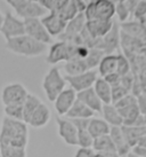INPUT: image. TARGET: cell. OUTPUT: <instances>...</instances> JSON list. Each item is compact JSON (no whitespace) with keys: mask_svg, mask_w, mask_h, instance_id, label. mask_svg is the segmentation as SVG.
Returning a JSON list of instances; mask_svg holds the SVG:
<instances>
[{"mask_svg":"<svg viewBox=\"0 0 146 157\" xmlns=\"http://www.w3.org/2000/svg\"><path fill=\"white\" fill-rule=\"evenodd\" d=\"M5 116L16 121H23V105H5Z\"/></svg>","mask_w":146,"mask_h":157,"instance_id":"e575fe53","label":"cell"},{"mask_svg":"<svg viewBox=\"0 0 146 157\" xmlns=\"http://www.w3.org/2000/svg\"><path fill=\"white\" fill-rule=\"evenodd\" d=\"M85 1H86V0H85Z\"/></svg>","mask_w":146,"mask_h":157,"instance_id":"11a10c76","label":"cell"},{"mask_svg":"<svg viewBox=\"0 0 146 157\" xmlns=\"http://www.w3.org/2000/svg\"><path fill=\"white\" fill-rule=\"evenodd\" d=\"M116 62H118V56L115 54H106L104 55L103 59L100 60L98 64V72L100 77H105L110 74L116 72Z\"/></svg>","mask_w":146,"mask_h":157,"instance_id":"4316f807","label":"cell"},{"mask_svg":"<svg viewBox=\"0 0 146 157\" xmlns=\"http://www.w3.org/2000/svg\"><path fill=\"white\" fill-rule=\"evenodd\" d=\"M110 130H111V126L104 121L103 118L93 117L89 122V125H88V132L90 133V135L94 139L110 134Z\"/></svg>","mask_w":146,"mask_h":157,"instance_id":"484cf974","label":"cell"},{"mask_svg":"<svg viewBox=\"0 0 146 157\" xmlns=\"http://www.w3.org/2000/svg\"><path fill=\"white\" fill-rule=\"evenodd\" d=\"M122 128V133L125 136L127 144L133 148L138 144L139 139L144 135V126H121Z\"/></svg>","mask_w":146,"mask_h":157,"instance_id":"f1b7e54d","label":"cell"},{"mask_svg":"<svg viewBox=\"0 0 146 157\" xmlns=\"http://www.w3.org/2000/svg\"><path fill=\"white\" fill-rule=\"evenodd\" d=\"M133 17L136 18V21H142L143 18L146 16V1L141 0L137 4V6L135 7L133 12Z\"/></svg>","mask_w":146,"mask_h":157,"instance_id":"74e56055","label":"cell"},{"mask_svg":"<svg viewBox=\"0 0 146 157\" xmlns=\"http://www.w3.org/2000/svg\"><path fill=\"white\" fill-rule=\"evenodd\" d=\"M131 151L135 153L138 156L146 157V148H143V147H139V146H135L131 148Z\"/></svg>","mask_w":146,"mask_h":157,"instance_id":"ee69618b","label":"cell"},{"mask_svg":"<svg viewBox=\"0 0 146 157\" xmlns=\"http://www.w3.org/2000/svg\"><path fill=\"white\" fill-rule=\"evenodd\" d=\"M120 30L126 35L137 39L142 44H146V25L141 21L121 23Z\"/></svg>","mask_w":146,"mask_h":157,"instance_id":"ac0fdd59","label":"cell"},{"mask_svg":"<svg viewBox=\"0 0 146 157\" xmlns=\"http://www.w3.org/2000/svg\"><path fill=\"white\" fill-rule=\"evenodd\" d=\"M115 15V4L112 0H90L87 2L85 16L87 21H112Z\"/></svg>","mask_w":146,"mask_h":157,"instance_id":"277c9868","label":"cell"},{"mask_svg":"<svg viewBox=\"0 0 146 157\" xmlns=\"http://www.w3.org/2000/svg\"><path fill=\"white\" fill-rule=\"evenodd\" d=\"M64 70L66 72V76H77V75L86 72L89 69H88L85 60H82V59H72L70 61L65 62Z\"/></svg>","mask_w":146,"mask_h":157,"instance_id":"f546056e","label":"cell"},{"mask_svg":"<svg viewBox=\"0 0 146 157\" xmlns=\"http://www.w3.org/2000/svg\"><path fill=\"white\" fill-rule=\"evenodd\" d=\"M136 146H139V147H143V148H146V135H143L142 138L139 139L138 144Z\"/></svg>","mask_w":146,"mask_h":157,"instance_id":"7dc6e473","label":"cell"},{"mask_svg":"<svg viewBox=\"0 0 146 157\" xmlns=\"http://www.w3.org/2000/svg\"><path fill=\"white\" fill-rule=\"evenodd\" d=\"M50 117H52V113H50V110L48 108V105H46L45 103H41L37 108L35 113L32 115L30 122H29V125H31L35 128L43 127L49 123Z\"/></svg>","mask_w":146,"mask_h":157,"instance_id":"7402d4cb","label":"cell"},{"mask_svg":"<svg viewBox=\"0 0 146 157\" xmlns=\"http://www.w3.org/2000/svg\"><path fill=\"white\" fill-rule=\"evenodd\" d=\"M16 15L22 20L27 18H39L45 16L47 14V9L43 8L41 5L35 0H26L21 6H18L16 9H14Z\"/></svg>","mask_w":146,"mask_h":157,"instance_id":"7c38bea8","label":"cell"},{"mask_svg":"<svg viewBox=\"0 0 146 157\" xmlns=\"http://www.w3.org/2000/svg\"><path fill=\"white\" fill-rule=\"evenodd\" d=\"M97 74L98 72L96 70H88L86 72L77 75V76H64V78L66 83L70 85V87L79 93L94 86L96 79L98 78Z\"/></svg>","mask_w":146,"mask_h":157,"instance_id":"9c48e42d","label":"cell"},{"mask_svg":"<svg viewBox=\"0 0 146 157\" xmlns=\"http://www.w3.org/2000/svg\"><path fill=\"white\" fill-rule=\"evenodd\" d=\"M0 33L4 36L6 41L25 35L24 20L15 16L10 12H6L4 15V22H2L1 29H0Z\"/></svg>","mask_w":146,"mask_h":157,"instance_id":"8992f818","label":"cell"},{"mask_svg":"<svg viewBox=\"0 0 146 157\" xmlns=\"http://www.w3.org/2000/svg\"><path fill=\"white\" fill-rule=\"evenodd\" d=\"M120 26L116 22L113 23L112 29L108 31V33L104 36L103 38H99L97 39L96 43V47L100 51H103L106 54H113L114 51H116L119 48L120 45Z\"/></svg>","mask_w":146,"mask_h":157,"instance_id":"30bf717a","label":"cell"},{"mask_svg":"<svg viewBox=\"0 0 146 157\" xmlns=\"http://www.w3.org/2000/svg\"><path fill=\"white\" fill-rule=\"evenodd\" d=\"M5 1H6L13 9H16L18 6H21L23 2H25L26 0H5Z\"/></svg>","mask_w":146,"mask_h":157,"instance_id":"f6af8a7d","label":"cell"},{"mask_svg":"<svg viewBox=\"0 0 146 157\" xmlns=\"http://www.w3.org/2000/svg\"><path fill=\"white\" fill-rule=\"evenodd\" d=\"M103 78L106 80V83H108L111 87H114V86H118V85L121 84V76L119 74H116V72L108 75V76H105Z\"/></svg>","mask_w":146,"mask_h":157,"instance_id":"f35d334b","label":"cell"},{"mask_svg":"<svg viewBox=\"0 0 146 157\" xmlns=\"http://www.w3.org/2000/svg\"><path fill=\"white\" fill-rule=\"evenodd\" d=\"M118 56V62H116V74H119L121 77H123L126 75L131 72V64L129 59L126 56L125 54L119 53L116 54Z\"/></svg>","mask_w":146,"mask_h":157,"instance_id":"d6a6232c","label":"cell"},{"mask_svg":"<svg viewBox=\"0 0 146 157\" xmlns=\"http://www.w3.org/2000/svg\"><path fill=\"white\" fill-rule=\"evenodd\" d=\"M104 157H121L116 150H112V151H108V153H104L102 154Z\"/></svg>","mask_w":146,"mask_h":157,"instance_id":"bcb514c9","label":"cell"},{"mask_svg":"<svg viewBox=\"0 0 146 157\" xmlns=\"http://www.w3.org/2000/svg\"><path fill=\"white\" fill-rule=\"evenodd\" d=\"M95 157H104L102 154H98V153H96V155H95Z\"/></svg>","mask_w":146,"mask_h":157,"instance_id":"f907efd6","label":"cell"},{"mask_svg":"<svg viewBox=\"0 0 146 157\" xmlns=\"http://www.w3.org/2000/svg\"><path fill=\"white\" fill-rule=\"evenodd\" d=\"M77 100L82 102L83 105H86L89 109H91L95 113H102V108H103V102L100 101L97 94L95 93L94 88L90 87L88 90L81 91L77 93Z\"/></svg>","mask_w":146,"mask_h":157,"instance_id":"e0dca14e","label":"cell"},{"mask_svg":"<svg viewBox=\"0 0 146 157\" xmlns=\"http://www.w3.org/2000/svg\"><path fill=\"white\" fill-rule=\"evenodd\" d=\"M137 98V105L138 109H139V113L141 115L145 116L146 115V94H139V95H136Z\"/></svg>","mask_w":146,"mask_h":157,"instance_id":"60d3db41","label":"cell"},{"mask_svg":"<svg viewBox=\"0 0 146 157\" xmlns=\"http://www.w3.org/2000/svg\"><path fill=\"white\" fill-rule=\"evenodd\" d=\"M0 157H1V150H0Z\"/></svg>","mask_w":146,"mask_h":157,"instance_id":"db71d44e","label":"cell"},{"mask_svg":"<svg viewBox=\"0 0 146 157\" xmlns=\"http://www.w3.org/2000/svg\"><path fill=\"white\" fill-rule=\"evenodd\" d=\"M2 22H4V15L0 12V29H1V25H2Z\"/></svg>","mask_w":146,"mask_h":157,"instance_id":"681fc988","label":"cell"},{"mask_svg":"<svg viewBox=\"0 0 146 157\" xmlns=\"http://www.w3.org/2000/svg\"><path fill=\"white\" fill-rule=\"evenodd\" d=\"M127 157H142V156H138V155H136L135 153H133V151H130V153L127 155Z\"/></svg>","mask_w":146,"mask_h":157,"instance_id":"c3c4849f","label":"cell"},{"mask_svg":"<svg viewBox=\"0 0 146 157\" xmlns=\"http://www.w3.org/2000/svg\"><path fill=\"white\" fill-rule=\"evenodd\" d=\"M37 1L42 6L43 8L47 9L48 12H53L56 0H37Z\"/></svg>","mask_w":146,"mask_h":157,"instance_id":"7bdbcfd3","label":"cell"},{"mask_svg":"<svg viewBox=\"0 0 146 157\" xmlns=\"http://www.w3.org/2000/svg\"><path fill=\"white\" fill-rule=\"evenodd\" d=\"M144 121H145V126H146V115L144 116Z\"/></svg>","mask_w":146,"mask_h":157,"instance_id":"f5cc1de1","label":"cell"},{"mask_svg":"<svg viewBox=\"0 0 146 157\" xmlns=\"http://www.w3.org/2000/svg\"><path fill=\"white\" fill-rule=\"evenodd\" d=\"M29 95L25 86L21 83H12L1 90V101L4 105H23Z\"/></svg>","mask_w":146,"mask_h":157,"instance_id":"52a82bcc","label":"cell"},{"mask_svg":"<svg viewBox=\"0 0 146 157\" xmlns=\"http://www.w3.org/2000/svg\"><path fill=\"white\" fill-rule=\"evenodd\" d=\"M77 101V92L73 88H65L54 101V107L58 116H65Z\"/></svg>","mask_w":146,"mask_h":157,"instance_id":"9a60e30c","label":"cell"},{"mask_svg":"<svg viewBox=\"0 0 146 157\" xmlns=\"http://www.w3.org/2000/svg\"><path fill=\"white\" fill-rule=\"evenodd\" d=\"M96 153L93 148H79L74 157H95Z\"/></svg>","mask_w":146,"mask_h":157,"instance_id":"b9f144b4","label":"cell"},{"mask_svg":"<svg viewBox=\"0 0 146 157\" xmlns=\"http://www.w3.org/2000/svg\"><path fill=\"white\" fill-rule=\"evenodd\" d=\"M86 16L85 13L78 14L75 17L69 21L66 24L64 32L58 37L60 41H65V43H71L77 36H79L82 32V30L86 28Z\"/></svg>","mask_w":146,"mask_h":157,"instance_id":"8fae6325","label":"cell"},{"mask_svg":"<svg viewBox=\"0 0 146 157\" xmlns=\"http://www.w3.org/2000/svg\"><path fill=\"white\" fill-rule=\"evenodd\" d=\"M141 22L144 23V24H145V25H146V16H145V17H144V18H143V20H142V21H141Z\"/></svg>","mask_w":146,"mask_h":157,"instance_id":"816d5d0a","label":"cell"},{"mask_svg":"<svg viewBox=\"0 0 146 157\" xmlns=\"http://www.w3.org/2000/svg\"><path fill=\"white\" fill-rule=\"evenodd\" d=\"M29 142L27 124L5 116L0 128V148L26 149Z\"/></svg>","mask_w":146,"mask_h":157,"instance_id":"6da1fadb","label":"cell"},{"mask_svg":"<svg viewBox=\"0 0 146 157\" xmlns=\"http://www.w3.org/2000/svg\"><path fill=\"white\" fill-rule=\"evenodd\" d=\"M121 85L130 93L131 88L133 87V75H131V72L123 76V77H121Z\"/></svg>","mask_w":146,"mask_h":157,"instance_id":"ab89813d","label":"cell"},{"mask_svg":"<svg viewBox=\"0 0 146 157\" xmlns=\"http://www.w3.org/2000/svg\"><path fill=\"white\" fill-rule=\"evenodd\" d=\"M115 14L118 15V17H119V21L122 23L127 22L128 17L131 15L129 8L127 7V5L123 1L122 2H116L115 4Z\"/></svg>","mask_w":146,"mask_h":157,"instance_id":"d590c367","label":"cell"},{"mask_svg":"<svg viewBox=\"0 0 146 157\" xmlns=\"http://www.w3.org/2000/svg\"><path fill=\"white\" fill-rule=\"evenodd\" d=\"M94 115L95 113L93 110L89 109L86 105H83L79 100H77L71 107V109L68 111V113L65 115V118H68V119H85V118H93Z\"/></svg>","mask_w":146,"mask_h":157,"instance_id":"cb8c5ba5","label":"cell"},{"mask_svg":"<svg viewBox=\"0 0 146 157\" xmlns=\"http://www.w3.org/2000/svg\"><path fill=\"white\" fill-rule=\"evenodd\" d=\"M129 92L126 90L122 85H118V86H114L112 87V103L114 105L118 101H120L121 99H123L126 95H128Z\"/></svg>","mask_w":146,"mask_h":157,"instance_id":"8d00e7d4","label":"cell"},{"mask_svg":"<svg viewBox=\"0 0 146 157\" xmlns=\"http://www.w3.org/2000/svg\"><path fill=\"white\" fill-rule=\"evenodd\" d=\"M62 61H69V43L58 40L52 44L48 51L46 62L50 66H55Z\"/></svg>","mask_w":146,"mask_h":157,"instance_id":"2e32d148","label":"cell"},{"mask_svg":"<svg viewBox=\"0 0 146 157\" xmlns=\"http://www.w3.org/2000/svg\"><path fill=\"white\" fill-rule=\"evenodd\" d=\"M113 23H114L113 20L112 21H103V20L87 21L86 30L94 39H99V38H103L106 33H108V31L113 26Z\"/></svg>","mask_w":146,"mask_h":157,"instance_id":"d6986e66","label":"cell"},{"mask_svg":"<svg viewBox=\"0 0 146 157\" xmlns=\"http://www.w3.org/2000/svg\"><path fill=\"white\" fill-rule=\"evenodd\" d=\"M41 103H42V102H41V100L39 99L38 96H35V95H33V94H30V93H29L26 100L24 101V103H23V122L26 123V124H29L31 117H32V115L35 113L37 108H38Z\"/></svg>","mask_w":146,"mask_h":157,"instance_id":"83f0119b","label":"cell"},{"mask_svg":"<svg viewBox=\"0 0 146 157\" xmlns=\"http://www.w3.org/2000/svg\"><path fill=\"white\" fill-rule=\"evenodd\" d=\"M58 125V134L69 146H78V130L70 119L65 117L57 116L56 117Z\"/></svg>","mask_w":146,"mask_h":157,"instance_id":"4fadbf2b","label":"cell"},{"mask_svg":"<svg viewBox=\"0 0 146 157\" xmlns=\"http://www.w3.org/2000/svg\"><path fill=\"white\" fill-rule=\"evenodd\" d=\"M108 135H110V138L113 141L118 154L121 157H127V155L131 151V147L127 144L125 136H123V133H122V128L121 127L112 126Z\"/></svg>","mask_w":146,"mask_h":157,"instance_id":"44dd1931","label":"cell"},{"mask_svg":"<svg viewBox=\"0 0 146 157\" xmlns=\"http://www.w3.org/2000/svg\"><path fill=\"white\" fill-rule=\"evenodd\" d=\"M24 25H25V35H27L29 37L45 45L53 43V37L48 33L40 18L24 20Z\"/></svg>","mask_w":146,"mask_h":157,"instance_id":"ba28073f","label":"cell"},{"mask_svg":"<svg viewBox=\"0 0 146 157\" xmlns=\"http://www.w3.org/2000/svg\"><path fill=\"white\" fill-rule=\"evenodd\" d=\"M41 22L52 37H60L64 32L66 24H68L66 21L60 17V14L55 12H49L48 14H46L41 18Z\"/></svg>","mask_w":146,"mask_h":157,"instance_id":"5bb4252c","label":"cell"},{"mask_svg":"<svg viewBox=\"0 0 146 157\" xmlns=\"http://www.w3.org/2000/svg\"><path fill=\"white\" fill-rule=\"evenodd\" d=\"M6 48L9 52L14 53L20 56L25 57H37L46 53L47 45L39 43L35 39L29 37L27 35H23L13 39L6 41Z\"/></svg>","mask_w":146,"mask_h":157,"instance_id":"7a4b0ae2","label":"cell"},{"mask_svg":"<svg viewBox=\"0 0 146 157\" xmlns=\"http://www.w3.org/2000/svg\"><path fill=\"white\" fill-rule=\"evenodd\" d=\"M94 138L88 132V128H78V146L80 148H91Z\"/></svg>","mask_w":146,"mask_h":157,"instance_id":"836d02e7","label":"cell"},{"mask_svg":"<svg viewBox=\"0 0 146 157\" xmlns=\"http://www.w3.org/2000/svg\"><path fill=\"white\" fill-rule=\"evenodd\" d=\"M102 116H103V119L108 123L110 126H116V127H121L123 125V119L121 117L119 110L115 108V105L113 103H110V105H103V108H102Z\"/></svg>","mask_w":146,"mask_h":157,"instance_id":"603a6c76","label":"cell"},{"mask_svg":"<svg viewBox=\"0 0 146 157\" xmlns=\"http://www.w3.org/2000/svg\"><path fill=\"white\" fill-rule=\"evenodd\" d=\"M104 55H105V53H104L103 51L98 49V48H90L88 55H87V57L85 59L88 69L94 70L96 67H98L99 62L103 59Z\"/></svg>","mask_w":146,"mask_h":157,"instance_id":"1f68e13d","label":"cell"},{"mask_svg":"<svg viewBox=\"0 0 146 157\" xmlns=\"http://www.w3.org/2000/svg\"><path fill=\"white\" fill-rule=\"evenodd\" d=\"M93 88L100 101L103 102V105L112 103V87L106 83V80L103 77H98L96 79Z\"/></svg>","mask_w":146,"mask_h":157,"instance_id":"d4e9b609","label":"cell"},{"mask_svg":"<svg viewBox=\"0 0 146 157\" xmlns=\"http://www.w3.org/2000/svg\"><path fill=\"white\" fill-rule=\"evenodd\" d=\"M66 80L64 76L60 74V70L58 67H53L49 69L47 74L45 75L42 80V88L47 99L50 102H54L56 98L60 95L62 92L65 90Z\"/></svg>","mask_w":146,"mask_h":157,"instance_id":"3957f363","label":"cell"},{"mask_svg":"<svg viewBox=\"0 0 146 157\" xmlns=\"http://www.w3.org/2000/svg\"><path fill=\"white\" fill-rule=\"evenodd\" d=\"M91 148L94 149L95 153H98V154H104V153H108V151L115 150L114 144H113V141H112V139L110 138L108 134L94 139Z\"/></svg>","mask_w":146,"mask_h":157,"instance_id":"4dcf8cb0","label":"cell"},{"mask_svg":"<svg viewBox=\"0 0 146 157\" xmlns=\"http://www.w3.org/2000/svg\"><path fill=\"white\" fill-rule=\"evenodd\" d=\"M114 105L116 109L119 110L121 117L123 119L125 126H133L138 119V117L141 116L137 105V98L136 95H133V93H129L123 99H121L120 101L114 103Z\"/></svg>","mask_w":146,"mask_h":157,"instance_id":"5b68a950","label":"cell"},{"mask_svg":"<svg viewBox=\"0 0 146 157\" xmlns=\"http://www.w3.org/2000/svg\"><path fill=\"white\" fill-rule=\"evenodd\" d=\"M86 7L87 2L85 0H69V2L65 5L57 14H60V16L64 21L69 22V21L75 17L78 14L85 13Z\"/></svg>","mask_w":146,"mask_h":157,"instance_id":"ffe728a7","label":"cell"}]
</instances>
